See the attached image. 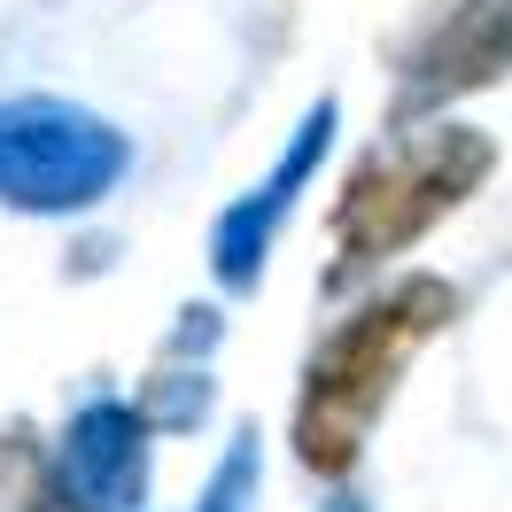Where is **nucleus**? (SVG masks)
<instances>
[{"mask_svg": "<svg viewBox=\"0 0 512 512\" xmlns=\"http://www.w3.org/2000/svg\"><path fill=\"white\" fill-rule=\"evenodd\" d=\"M450 319V288L443 280H404L381 303H365L350 326L326 334V350L311 357V388H303V419H295V443L311 466H350L365 427L381 412L396 365Z\"/></svg>", "mask_w": 512, "mask_h": 512, "instance_id": "f257e3e1", "label": "nucleus"}, {"mask_svg": "<svg viewBox=\"0 0 512 512\" xmlns=\"http://www.w3.org/2000/svg\"><path fill=\"white\" fill-rule=\"evenodd\" d=\"M481 171H489V140H474V132H427V140L373 156L357 171L350 202H342V264H373V256L404 249Z\"/></svg>", "mask_w": 512, "mask_h": 512, "instance_id": "f03ea898", "label": "nucleus"}, {"mask_svg": "<svg viewBox=\"0 0 512 512\" xmlns=\"http://www.w3.org/2000/svg\"><path fill=\"white\" fill-rule=\"evenodd\" d=\"M125 179V140L70 101L0 109V202L16 210H86Z\"/></svg>", "mask_w": 512, "mask_h": 512, "instance_id": "7ed1b4c3", "label": "nucleus"}, {"mask_svg": "<svg viewBox=\"0 0 512 512\" xmlns=\"http://www.w3.org/2000/svg\"><path fill=\"white\" fill-rule=\"evenodd\" d=\"M148 481V427L132 404H86L63 435V512H132Z\"/></svg>", "mask_w": 512, "mask_h": 512, "instance_id": "20e7f679", "label": "nucleus"}, {"mask_svg": "<svg viewBox=\"0 0 512 512\" xmlns=\"http://www.w3.org/2000/svg\"><path fill=\"white\" fill-rule=\"evenodd\" d=\"M326 132H334V101H319V109L303 117V132H295V148L280 156V171H272V179L249 194V202H233V210L218 218V241H210V256H218V280H225V288H249V280H256L272 225L295 210V187H303V179H311V163L326 156Z\"/></svg>", "mask_w": 512, "mask_h": 512, "instance_id": "39448f33", "label": "nucleus"}, {"mask_svg": "<svg viewBox=\"0 0 512 512\" xmlns=\"http://www.w3.org/2000/svg\"><path fill=\"white\" fill-rule=\"evenodd\" d=\"M505 63H512V0H466L435 32V47L419 55V94H435V86H481L489 70H505Z\"/></svg>", "mask_w": 512, "mask_h": 512, "instance_id": "423d86ee", "label": "nucleus"}, {"mask_svg": "<svg viewBox=\"0 0 512 512\" xmlns=\"http://www.w3.org/2000/svg\"><path fill=\"white\" fill-rule=\"evenodd\" d=\"M249 497H256V435H241V443L225 450L218 481H210V497L194 512H249Z\"/></svg>", "mask_w": 512, "mask_h": 512, "instance_id": "0eeeda50", "label": "nucleus"}, {"mask_svg": "<svg viewBox=\"0 0 512 512\" xmlns=\"http://www.w3.org/2000/svg\"><path fill=\"white\" fill-rule=\"evenodd\" d=\"M326 512H365V505H357V497H334V505H326Z\"/></svg>", "mask_w": 512, "mask_h": 512, "instance_id": "6e6552de", "label": "nucleus"}]
</instances>
